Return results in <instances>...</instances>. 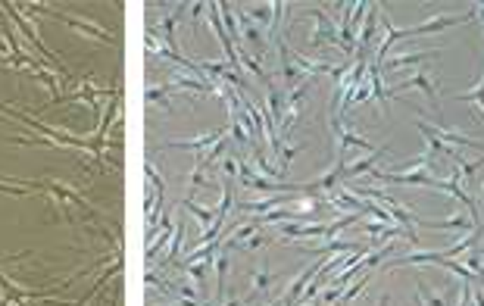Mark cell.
I'll use <instances>...</instances> for the list:
<instances>
[{
  "label": "cell",
  "mask_w": 484,
  "mask_h": 306,
  "mask_svg": "<svg viewBox=\"0 0 484 306\" xmlns=\"http://www.w3.org/2000/svg\"><path fill=\"white\" fill-rule=\"evenodd\" d=\"M26 13H44V16H50V19H57V22H66V26H72V28H78L82 35H88V38H97V41H104V44H116V35H109V31H104L97 26V22H91V19H82V16H66V13H53V10H47V6H41V4H28L26 6Z\"/></svg>",
  "instance_id": "obj_1"
},
{
  "label": "cell",
  "mask_w": 484,
  "mask_h": 306,
  "mask_svg": "<svg viewBox=\"0 0 484 306\" xmlns=\"http://www.w3.org/2000/svg\"><path fill=\"white\" fill-rule=\"evenodd\" d=\"M275 47H278V66H281V78H285L291 88H297V84H303V82H309L307 75L300 72V69L294 66V60H291V47H287V41L278 35V41H275Z\"/></svg>",
  "instance_id": "obj_2"
},
{
  "label": "cell",
  "mask_w": 484,
  "mask_h": 306,
  "mask_svg": "<svg viewBox=\"0 0 484 306\" xmlns=\"http://www.w3.org/2000/svg\"><path fill=\"white\" fill-rule=\"evenodd\" d=\"M225 135L222 131H207V135H197V138H187V141H169V144H163V151H194V153H203L207 147H213V144H219Z\"/></svg>",
  "instance_id": "obj_3"
},
{
  "label": "cell",
  "mask_w": 484,
  "mask_h": 306,
  "mask_svg": "<svg viewBox=\"0 0 484 306\" xmlns=\"http://www.w3.org/2000/svg\"><path fill=\"white\" fill-rule=\"evenodd\" d=\"M416 225H425V229H434V231H468V229H478L472 222V216L466 213H456L450 219H425V222H416Z\"/></svg>",
  "instance_id": "obj_4"
},
{
  "label": "cell",
  "mask_w": 484,
  "mask_h": 306,
  "mask_svg": "<svg viewBox=\"0 0 484 306\" xmlns=\"http://www.w3.org/2000/svg\"><path fill=\"white\" fill-rule=\"evenodd\" d=\"M409 88L425 91L428 100H431V104H437V88H434V78H431V75H425V72L409 75V78H406V82H400V84H390V94H403V91H409Z\"/></svg>",
  "instance_id": "obj_5"
},
{
  "label": "cell",
  "mask_w": 484,
  "mask_h": 306,
  "mask_svg": "<svg viewBox=\"0 0 484 306\" xmlns=\"http://www.w3.org/2000/svg\"><path fill=\"white\" fill-rule=\"evenodd\" d=\"M300 250H307V253H359V250H365L363 244H350V241H328V244H300Z\"/></svg>",
  "instance_id": "obj_6"
},
{
  "label": "cell",
  "mask_w": 484,
  "mask_h": 306,
  "mask_svg": "<svg viewBox=\"0 0 484 306\" xmlns=\"http://www.w3.org/2000/svg\"><path fill=\"white\" fill-rule=\"evenodd\" d=\"M387 156V147H375V151L369 153V156H363V160H356V163H350L347 166V172L343 175L347 178H356V175H363V172H372V169H378V163Z\"/></svg>",
  "instance_id": "obj_7"
},
{
  "label": "cell",
  "mask_w": 484,
  "mask_h": 306,
  "mask_svg": "<svg viewBox=\"0 0 484 306\" xmlns=\"http://www.w3.org/2000/svg\"><path fill=\"white\" fill-rule=\"evenodd\" d=\"M369 84H372V97L378 100V109H381V116H387V88H385V78H381V66L378 62H372L369 66Z\"/></svg>",
  "instance_id": "obj_8"
},
{
  "label": "cell",
  "mask_w": 484,
  "mask_h": 306,
  "mask_svg": "<svg viewBox=\"0 0 484 306\" xmlns=\"http://www.w3.org/2000/svg\"><path fill=\"white\" fill-rule=\"evenodd\" d=\"M247 19L250 22H256L263 31H269V38L275 35V6L272 4H263V6H253V10H247Z\"/></svg>",
  "instance_id": "obj_9"
},
{
  "label": "cell",
  "mask_w": 484,
  "mask_h": 306,
  "mask_svg": "<svg viewBox=\"0 0 484 306\" xmlns=\"http://www.w3.org/2000/svg\"><path fill=\"white\" fill-rule=\"evenodd\" d=\"M238 19H241V28H244V31H241V38H247V41L256 47V53H265V47H269V41L263 38V28H260V26H253V22L247 19V13H238Z\"/></svg>",
  "instance_id": "obj_10"
},
{
  "label": "cell",
  "mask_w": 484,
  "mask_h": 306,
  "mask_svg": "<svg viewBox=\"0 0 484 306\" xmlns=\"http://www.w3.org/2000/svg\"><path fill=\"white\" fill-rule=\"evenodd\" d=\"M431 57H441V47H431V50H419V53H403V57H390L387 66L390 69H400V66H412V62L431 60Z\"/></svg>",
  "instance_id": "obj_11"
},
{
  "label": "cell",
  "mask_w": 484,
  "mask_h": 306,
  "mask_svg": "<svg viewBox=\"0 0 484 306\" xmlns=\"http://www.w3.org/2000/svg\"><path fill=\"white\" fill-rule=\"evenodd\" d=\"M281 278V272H265V269H253L250 272V281H253V297H260L263 291H269L272 285H275V281Z\"/></svg>",
  "instance_id": "obj_12"
},
{
  "label": "cell",
  "mask_w": 484,
  "mask_h": 306,
  "mask_svg": "<svg viewBox=\"0 0 484 306\" xmlns=\"http://www.w3.org/2000/svg\"><path fill=\"white\" fill-rule=\"evenodd\" d=\"M369 19H365L363 22V28H359V38H356V41H359V47H365V44H369L372 41V38H375V26H378V16H381V4H369Z\"/></svg>",
  "instance_id": "obj_13"
},
{
  "label": "cell",
  "mask_w": 484,
  "mask_h": 306,
  "mask_svg": "<svg viewBox=\"0 0 484 306\" xmlns=\"http://www.w3.org/2000/svg\"><path fill=\"white\" fill-rule=\"evenodd\" d=\"M416 297H419V303H422V306H450V303H447V297L437 294V291H431V288H428L425 281H419V291H416Z\"/></svg>",
  "instance_id": "obj_14"
},
{
  "label": "cell",
  "mask_w": 484,
  "mask_h": 306,
  "mask_svg": "<svg viewBox=\"0 0 484 306\" xmlns=\"http://www.w3.org/2000/svg\"><path fill=\"white\" fill-rule=\"evenodd\" d=\"M453 97H456V100H468V104H478V106H481V113H484V75L478 78V84H475V88H468V91H456Z\"/></svg>",
  "instance_id": "obj_15"
},
{
  "label": "cell",
  "mask_w": 484,
  "mask_h": 306,
  "mask_svg": "<svg viewBox=\"0 0 484 306\" xmlns=\"http://www.w3.org/2000/svg\"><path fill=\"white\" fill-rule=\"evenodd\" d=\"M182 207H187V209H191V213L200 219V225H207V229L216 222V209H203V207H197V203H194V200H182Z\"/></svg>",
  "instance_id": "obj_16"
},
{
  "label": "cell",
  "mask_w": 484,
  "mask_h": 306,
  "mask_svg": "<svg viewBox=\"0 0 484 306\" xmlns=\"http://www.w3.org/2000/svg\"><path fill=\"white\" fill-rule=\"evenodd\" d=\"M182 244H185V222H175V231H172V244H169V260H175L182 253Z\"/></svg>",
  "instance_id": "obj_17"
},
{
  "label": "cell",
  "mask_w": 484,
  "mask_h": 306,
  "mask_svg": "<svg viewBox=\"0 0 484 306\" xmlns=\"http://www.w3.org/2000/svg\"><path fill=\"white\" fill-rule=\"evenodd\" d=\"M144 172H147V178H150V182H153V191H163V194H166V185H163V175H160V172H156V166H153L150 160L144 163Z\"/></svg>",
  "instance_id": "obj_18"
},
{
  "label": "cell",
  "mask_w": 484,
  "mask_h": 306,
  "mask_svg": "<svg viewBox=\"0 0 484 306\" xmlns=\"http://www.w3.org/2000/svg\"><path fill=\"white\" fill-rule=\"evenodd\" d=\"M265 241H272L269 234H253V238H250V241H244V250H256V247H263Z\"/></svg>",
  "instance_id": "obj_19"
},
{
  "label": "cell",
  "mask_w": 484,
  "mask_h": 306,
  "mask_svg": "<svg viewBox=\"0 0 484 306\" xmlns=\"http://www.w3.org/2000/svg\"><path fill=\"white\" fill-rule=\"evenodd\" d=\"M472 300H475V306H484V294L478 291V288H475V291H472Z\"/></svg>",
  "instance_id": "obj_20"
},
{
  "label": "cell",
  "mask_w": 484,
  "mask_h": 306,
  "mask_svg": "<svg viewBox=\"0 0 484 306\" xmlns=\"http://www.w3.org/2000/svg\"><path fill=\"white\" fill-rule=\"evenodd\" d=\"M207 10V4H194V10H191V19H197V16Z\"/></svg>",
  "instance_id": "obj_21"
},
{
  "label": "cell",
  "mask_w": 484,
  "mask_h": 306,
  "mask_svg": "<svg viewBox=\"0 0 484 306\" xmlns=\"http://www.w3.org/2000/svg\"><path fill=\"white\" fill-rule=\"evenodd\" d=\"M378 306H390V297L385 294V297H381V300H378Z\"/></svg>",
  "instance_id": "obj_22"
},
{
  "label": "cell",
  "mask_w": 484,
  "mask_h": 306,
  "mask_svg": "<svg viewBox=\"0 0 484 306\" xmlns=\"http://www.w3.org/2000/svg\"><path fill=\"white\" fill-rule=\"evenodd\" d=\"M229 306H244V303H241L238 297H231V300H229Z\"/></svg>",
  "instance_id": "obj_23"
},
{
  "label": "cell",
  "mask_w": 484,
  "mask_h": 306,
  "mask_svg": "<svg viewBox=\"0 0 484 306\" xmlns=\"http://www.w3.org/2000/svg\"><path fill=\"white\" fill-rule=\"evenodd\" d=\"M478 185H481V207H484V178H481V182H478Z\"/></svg>",
  "instance_id": "obj_24"
},
{
  "label": "cell",
  "mask_w": 484,
  "mask_h": 306,
  "mask_svg": "<svg viewBox=\"0 0 484 306\" xmlns=\"http://www.w3.org/2000/svg\"><path fill=\"white\" fill-rule=\"evenodd\" d=\"M338 306H343V303H338Z\"/></svg>",
  "instance_id": "obj_25"
}]
</instances>
